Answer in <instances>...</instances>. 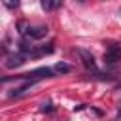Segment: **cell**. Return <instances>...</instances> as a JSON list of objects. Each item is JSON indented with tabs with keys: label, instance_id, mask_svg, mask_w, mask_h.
Returning <instances> with one entry per match:
<instances>
[{
	"label": "cell",
	"instance_id": "6da1fadb",
	"mask_svg": "<svg viewBox=\"0 0 121 121\" xmlns=\"http://www.w3.org/2000/svg\"><path fill=\"white\" fill-rule=\"evenodd\" d=\"M53 72L55 70H51V68H47V66H40V68H34V70H30V72H25V74H17V76H13V78H9V76H6V78H2V83H8L9 79H43V78H53Z\"/></svg>",
	"mask_w": 121,
	"mask_h": 121
},
{
	"label": "cell",
	"instance_id": "7a4b0ae2",
	"mask_svg": "<svg viewBox=\"0 0 121 121\" xmlns=\"http://www.w3.org/2000/svg\"><path fill=\"white\" fill-rule=\"evenodd\" d=\"M47 32H49V28L45 25H26L23 36H26L30 40H40V38L47 36Z\"/></svg>",
	"mask_w": 121,
	"mask_h": 121
},
{
	"label": "cell",
	"instance_id": "3957f363",
	"mask_svg": "<svg viewBox=\"0 0 121 121\" xmlns=\"http://www.w3.org/2000/svg\"><path fill=\"white\" fill-rule=\"evenodd\" d=\"M26 57H28V55H25V53H21V51H17V53H11V55H8V57H6V60H4V66H6L8 70L19 68V66H23V64H25Z\"/></svg>",
	"mask_w": 121,
	"mask_h": 121
},
{
	"label": "cell",
	"instance_id": "277c9868",
	"mask_svg": "<svg viewBox=\"0 0 121 121\" xmlns=\"http://www.w3.org/2000/svg\"><path fill=\"white\" fill-rule=\"evenodd\" d=\"M117 60H121V45L119 43H110L106 53H104V62L106 64H115Z\"/></svg>",
	"mask_w": 121,
	"mask_h": 121
},
{
	"label": "cell",
	"instance_id": "5b68a950",
	"mask_svg": "<svg viewBox=\"0 0 121 121\" xmlns=\"http://www.w3.org/2000/svg\"><path fill=\"white\" fill-rule=\"evenodd\" d=\"M76 53L79 55V59H81V62H83V66H85V68H89V70L96 72V62H95V57H93V53H91V51H87V49H83V47H78V49H76Z\"/></svg>",
	"mask_w": 121,
	"mask_h": 121
},
{
	"label": "cell",
	"instance_id": "8992f818",
	"mask_svg": "<svg viewBox=\"0 0 121 121\" xmlns=\"http://www.w3.org/2000/svg\"><path fill=\"white\" fill-rule=\"evenodd\" d=\"M34 83H36V79H26V81H25L23 85H19V87H13V89H9V91H8V96H9V98H13V96H21V95H23L25 91H28V89H30V87H32Z\"/></svg>",
	"mask_w": 121,
	"mask_h": 121
},
{
	"label": "cell",
	"instance_id": "52a82bcc",
	"mask_svg": "<svg viewBox=\"0 0 121 121\" xmlns=\"http://www.w3.org/2000/svg\"><path fill=\"white\" fill-rule=\"evenodd\" d=\"M53 43H45V45H36L34 47V51L30 53V57H42V55H49V53H53Z\"/></svg>",
	"mask_w": 121,
	"mask_h": 121
},
{
	"label": "cell",
	"instance_id": "ba28073f",
	"mask_svg": "<svg viewBox=\"0 0 121 121\" xmlns=\"http://www.w3.org/2000/svg\"><path fill=\"white\" fill-rule=\"evenodd\" d=\"M40 4H42V8H43L45 11H51V9H57V8H60L62 0H40Z\"/></svg>",
	"mask_w": 121,
	"mask_h": 121
},
{
	"label": "cell",
	"instance_id": "9c48e42d",
	"mask_svg": "<svg viewBox=\"0 0 121 121\" xmlns=\"http://www.w3.org/2000/svg\"><path fill=\"white\" fill-rule=\"evenodd\" d=\"M53 70H55L57 74H70V72H72V66L60 60V62H57V64L53 66Z\"/></svg>",
	"mask_w": 121,
	"mask_h": 121
},
{
	"label": "cell",
	"instance_id": "30bf717a",
	"mask_svg": "<svg viewBox=\"0 0 121 121\" xmlns=\"http://www.w3.org/2000/svg\"><path fill=\"white\" fill-rule=\"evenodd\" d=\"M40 110H42V112H53V106H51V102L47 100V102H42Z\"/></svg>",
	"mask_w": 121,
	"mask_h": 121
},
{
	"label": "cell",
	"instance_id": "8fae6325",
	"mask_svg": "<svg viewBox=\"0 0 121 121\" xmlns=\"http://www.w3.org/2000/svg\"><path fill=\"white\" fill-rule=\"evenodd\" d=\"M6 8H17L19 6V0H2Z\"/></svg>",
	"mask_w": 121,
	"mask_h": 121
},
{
	"label": "cell",
	"instance_id": "7c38bea8",
	"mask_svg": "<svg viewBox=\"0 0 121 121\" xmlns=\"http://www.w3.org/2000/svg\"><path fill=\"white\" fill-rule=\"evenodd\" d=\"M119 13H121V8H119Z\"/></svg>",
	"mask_w": 121,
	"mask_h": 121
},
{
	"label": "cell",
	"instance_id": "4fadbf2b",
	"mask_svg": "<svg viewBox=\"0 0 121 121\" xmlns=\"http://www.w3.org/2000/svg\"><path fill=\"white\" fill-rule=\"evenodd\" d=\"M79 2H83V0H79Z\"/></svg>",
	"mask_w": 121,
	"mask_h": 121
}]
</instances>
